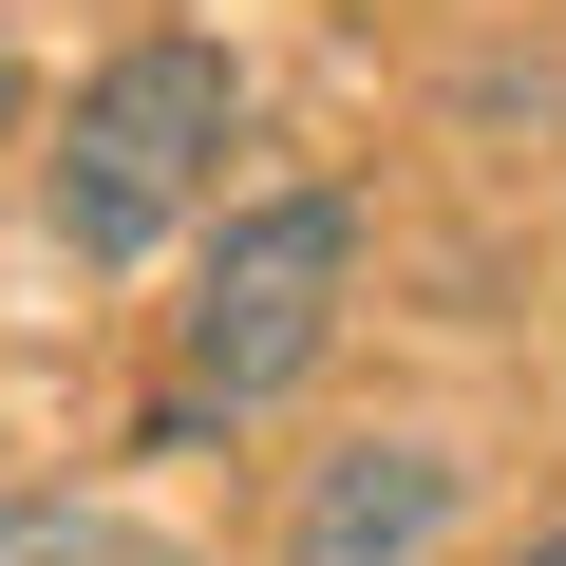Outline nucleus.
Returning <instances> with one entry per match:
<instances>
[{
    "label": "nucleus",
    "mask_w": 566,
    "mask_h": 566,
    "mask_svg": "<svg viewBox=\"0 0 566 566\" xmlns=\"http://www.w3.org/2000/svg\"><path fill=\"white\" fill-rule=\"evenodd\" d=\"M510 566H566V528H528V547H510Z\"/></svg>",
    "instance_id": "6"
},
{
    "label": "nucleus",
    "mask_w": 566,
    "mask_h": 566,
    "mask_svg": "<svg viewBox=\"0 0 566 566\" xmlns=\"http://www.w3.org/2000/svg\"><path fill=\"white\" fill-rule=\"evenodd\" d=\"M472 510V453L453 434H340L303 472V510H283V566H434Z\"/></svg>",
    "instance_id": "3"
},
{
    "label": "nucleus",
    "mask_w": 566,
    "mask_h": 566,
    "mask_svg": "<svg viewBox=\"0 0 566 566\" xmlns=\"http://www.w3.org/2000/svg\"><path fill=\"white\" fill-rule=\"evenodd\" d=\"M0 133H20V39H0Z\"/></svg>",
    "instance_id": "5"
},
{
    "label": "nucleus",
    "mask_w": 566,
    "mask_h": 566,
    "mask_svg": "<svg viewBox=\"0 0 566 566\" xmlns=\"http://www.w3.org/2000/svg\"><path fill=\"white\" fill-rule=\"evenodd\" d=\"M0 566H189V547H151L95 491H0Z\"/></svg>",
    "instance_id": "4"
},
{
    "label": "nucleus",
    "mask_w": 566,
    "mask_h": 566,
    "mask_svg": "<svg viewBox=\"0 0 566 566\" xmlns=\"http://www.w3.org/2000/svg\"><path fill=\"white\" fill-rule=\"evenodd\" d=\"M227 151H245V76H227V39L151 20V39H114V57L76 76L39 208H57V245H76V264H151V245L227 189Z\"/></svg>",
    "instance_id": "2"
},
{
    "label": "nucleus",
    "mask_w": 566,
    "mask_h": 566,
    "mask_svg": "<svg viewBox=\"0 0 566 566\" xmlns=\"http://www.w3.org/2000/svg\"><path fill=\"white\" fill-rule=\"evenodd\" d=\"M340 303H359V189H245V208L208 227V264H189V303H170V397H151V434L189 453V434H227V416H283V397L322 378Z\"/></svg>",
    "instance_id": "1"
}]
</instances>
